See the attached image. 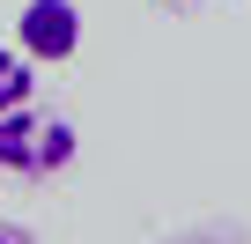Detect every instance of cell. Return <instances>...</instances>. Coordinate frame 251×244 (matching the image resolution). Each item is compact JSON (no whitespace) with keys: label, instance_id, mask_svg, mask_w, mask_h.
Segmentation results:
<instances>
[{"label":"cell","instance_id":"6da1fadb","mask_svg":"<svg viewBox=\"0 0 251 244\" xmlns=\"http://www.w3.org/2000/svg\"><path fill=\"white\" fill-rule=\"evenodd\" d=\"M74 148H81L74 118L37 111V104L0 111V170H8V178H59L74 163Z\"/></svg>","mask_w":251,"mask_h":244},{"label":"cell","instance_id":"7a4b0ae2","mask_svg":"<svg viewBox=\"0 0 251 244\" xmlns=\"http://www.w3.org/2000/svg\"><path fill=\"white\" fill-rule=\"evenodd\" d=\"M15 45L37 59V67H59L81 52V8L74 0H23L15 15Z\"/></svg>","mask_w":251,"mask_h":244},{"label":"cell","instance_id":"3957f363","mask_svg":"<svg viewBox=\"0 0 251 244\" xmlns=\"http://www.w3.org/2000/svg\"><path fill=\"white\" fill-rule=\"evenodd\" d=\"M15 104H37V59L23 45H0V111Z\"/></svg>","mask_w":251,"mask_h":244},{"label":"cell","instance_id":"277c9868","mask_svg":"<svg viewBox=\"0 0 251 244\" xmlns=\"http://www.w3.org/2000/svg\"><path fill=\"white\" fill-rule=\"evenodd\" d=\"M0 244H30V229L23 222H0Z\"/></svg>","mask_w":251,"mask_h":244},{"label":"cell","instance_id":"5b68a950","mask_svg":"<svg viewBox=\"0 0 251 244\" xmlns=\"http://www.w3.org/2000/svg\"><path fill=\"white\" fill-rule=\"evenodd\" d=\"M170 244H222V237H170Z\"/></svg>","mask_w":251,"mask_h":244}]
</instances>
